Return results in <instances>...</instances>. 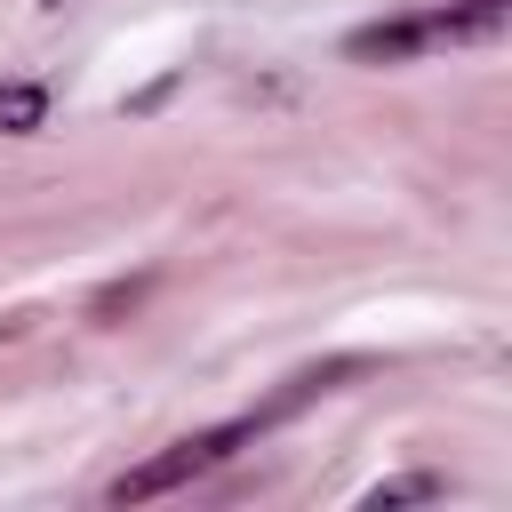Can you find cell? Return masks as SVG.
I'll return each mask as SVG.
<instances>
[{"instance_id": "obj_1", "label": "cell", "mask_w": 512, "mask_h": 512, "mask_svg": "<svg viewBox=\"0 0 512 512\" xmlns=\"http://www.w3.org/2000/svg\"><path fill=\"white\" fill-rule=\"evenodd\" d=\"M264 424L256 416H240V424H216V432H192V440H176V448H160L152 464H136V472H120L112 480V504H152V496H168V488H184V480H200V472H216L232 448H248Z\"/></svg>"}, {"instance_id": "obj_2", "label": "cell", "mask_w": 512, "mask_h": 512, "mask_svg": "<svg viewBox=\"0 0 512 512\" xmlns=\"http://www.w3.org/2000/svg\"><path fill=\"white\" fill-rule=\"evenodd\" d=\"M440 32H432V16H392V24H360L352 40H344V56L352 64H408L416 48H432Z\"/></svg>"}, {"instance_id": "obj_3", "label": "cell", "mask_w": 512, "mask_h": 512, "mask_svg": "<svg viewBox=\"0 0 512 512\" xmlns=\"http://www.w3.org/2000/svg\"><path fill=\"white\" fill-rule=\"evenodd\" d=\"M40 120H48V88H32V80H8V88H0V128H8V136H32Z\"/></svg>"}, {"instance_id": "obj_4", "label": "cell", "mask_w": 512, "mask_h": 512, "mask_svg": "<svg viewBox=\"0 0 512 512\" xmlns=\"http://www.w3.org/2000/svg\"><path fill=\"white\" fill-rule=\"evenodd\" d=\"M424 496H440V480H432V472H416V480H384V488H368V504H424Z\"/></svg>"}, {"instance_id": "obj_5", "label": "cell", "mask_w": 512, "mask_h": 512, "mask_svg": "<svg viewBox=\"0 0 512 512\" xmlns=\"http://www.w3.org/2000/svg\"><path fill=\"white\" fill-rule=\"evenodd\" d=\"M48 8H64V0H48Z\"/></svg>"}]
</instances>
